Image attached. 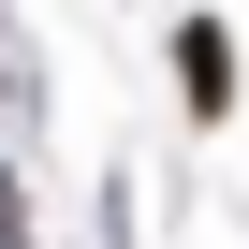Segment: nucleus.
I'll use <instances>...</instances> for the list:
<instances>
[{
    "label": "nucleus",
    "mask_w": 249,
    "mask_h": 249,
    "mask_svg": "<svg viewBox=\"0 0 249 249\" xmlns=\"http://www.w3.org/2000/svg\"><path fill=\"white\" fill-rule=\"evenodd\" d=\"M176 103H191V117H234V30H220V15L176 30Z\"/></svg>",
    "instance_id": "f257e3e1"
}]
</instances>
